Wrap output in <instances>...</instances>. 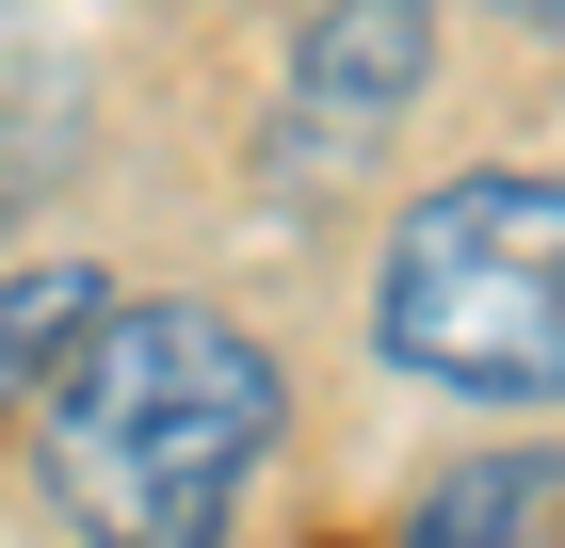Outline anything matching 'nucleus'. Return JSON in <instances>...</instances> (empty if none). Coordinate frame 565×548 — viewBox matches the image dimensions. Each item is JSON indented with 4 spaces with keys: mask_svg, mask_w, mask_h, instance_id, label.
<instances>
[{
    "mask_svg": "<svg viewBox=\"0 0 565 548\" xmlns=\"http://www.w3.org/2000/svg\"><path fill=\"white\" fill-rule=\"evenodd\" d=\"M33 404L82 548H211L275 452V355L226 307H97Z\"/></svg>",
    "mask_w": 565,
    "mask_h": 548,
    "instance_id": "obj_1",
    "label": "nucleus"
},
{
    "mask_svg": "<svg viewBox=\"0 0 565 548\" xmlns=\"http://www.w3.org/2000/svg\"><path fill=\"white\" fill-rule=\"evenodd\" d=\"M372 339L388 372L469 387V404H550L565 387V178H436L372 258Z\"/></svg>",
    "mask_w": 565,
    "mask_h": 548,
    "instance_id": "obj_2",
    "label": "nucleus"
},
{
    "mask_svg": "<svg viewBox=\"0 0 565 548\" xmlns=\"http://www.w3.org/2000/svg\"><path fill=\"white\" fill-rule=\"evenodd\" d=\"M436 65V0H307V49H291V129L307 146H372V129L420 97Z\"/></svg>",
    "mask_w": 565,
    "mask_h": 548,
    "instance_id": "obj_3",
    "label": "nucleus"
},
{
    "mask_svg": "<svg viewBox=\"0 0 565 548\" xmlns=\"http://www.w3.org/2000/svg\"><path fill=\"white\" fill-rule=\"evenodd\" d=\"M65 146H82V65L49 49V17L0 0V211H33L65 178Z\"/></svg>",
    "mask_w": 565,
    "mask_h": 548,
    "instance_id": "obj_4",
    "label": "nucleus"
},
{
    "mask_svg": "<svg viewBox=\"0 0 565 548\" xmlns=\"http://www.w3.org/2000/svg\"><path fill=\"white\" fill-rule=\"evenodd\" d=\"M404 548H565V452H484V468H452V484L404 516Z\"/></svg>",
    "mask_w": 565,
    "mask_h": 548,
    "instance_id": "obj_5",
    "label": "nucleus"
},
{
    "mask_svg": "<svg viewBox=\"0 0 565 548\" xmlns=\"http://www.w3.org/2000/svg\"><path fill=\"white\" fill-rule=\"evenodd\" d=\"M97 307H114V291H97V258H33V275H0V420H17V404L82 355Z\"/></svg>",
    "mask_w": 565,
    "mask_h": 548,
    "instance_id": "obj_6",
    "label": "nucleus"
},
{
    "mask_svg": "<svg viewBox=\"0 0 565 548\" xmlns=\"http://www.w3.org/2000/svg\"><path fill=\"white\" fill-rule=\"evenodd\" d=\"M501 17H518V33H550V49H565V0H501Z\"/></svg>",
    "mask_w": 565,
    "mask_h": 548,
    "instance_id": "obj_7",
    "label": "nucleus"
}]
</instances>
